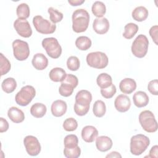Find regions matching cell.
I'll return each instance as SVG.
<instances>
[{"label": "cell", "instance_id": "e575fe53", "mask_svg": "<svg viewBox=\"0 0 158 158\" xmlns=\"http://www.w3.org/2000/svg\"><path fill=\"white\" fill-rule=\"evenodd\" d=\"M64 154L67 158H77L81 154V149L78 146L72 148H65Z\"/></svg>", "mask_w": 158, "mask_h": 158}, {"label": "cell", "instance_id": "d4e9b609", "mask_svg": "<svg viewBox=\"0 0 158 158\" xmlns=\"http://www.w3.org/2000/svg\"><path fill=\"white\" fill-rule=\"evenodd\" d=\"M96 82L101 88H106L112 84V79L109 74L106 73H101L98 76Z\"/></svg>", "mask_w": 158, "mask_h": 158}, {"label": "cell", "instance_id": "836d02e7", "mask_svg": "<svg viewBox=\"0 0 158 158\" xmlns=\"http://www.w3.org/2000/svg\"><path fill=\"white\" fill-rule=\"evenodd\" d=\"M0 69L1 75L2 76L9 72L11 68V65L9 60L2 54H0Z\"/></svg>", "mask_w": 158, "mask_h": 158}, {"label": "cell", "instance_id": "60d3db41", "mask_svg": "<svg viewBox=\"0 0 158 158\" xmlns=\"http://www.w3.org/2000/svg\"><path fill=\"white\" fill-rule=\"evenodd\" d=\"M62 82L69 84L75 88L77 86L78 84V80L75 75L69 73V74H67L65 78Z\"/></svg>", "mask_w": 158, "mask_h": 158}, {"label": "cell", "instance_id": "f546056e", "mask_svg": "<svg viewBox=\"0 0 158 158\" xmlns=\"http://www.w3.org/2000/svg\"><path fill=\"white\" fill-rule=\"evenodd\" d=\"M93 112L97 117H103L106 112V106L105 103L101 100H97L93 104Z\"/></svg>", "mask_w": 158, "mask_h": 158}, {"label": "cell", "instance_id": "d590c367", "mask_svg": "<svg viewBox=\"0 0 158 158\" xmlns=\"http://www.w3.org/2000/svg\"><path fill=\"white\" fill-rule=\"evenodd\" d=\"M74 88L67 83L61 82V85L59 88V94L64 97H69L71 96L73 92Z\"/></svg>", "mask_w": 158, "mask_h": 158}, {"label": "cell", "instance_id": "7402d4cb", "mask_svg": "<svg viewBox=\"0 0 158 158\" xmlns=\"http://www.w3.org/2000/svg\"><path fill=\"white\" fill-rule=\"evenodd\" d=\"M148 10L144 6L136 7L131 13L133 19L138 22H143L148 17Z\"/></svg>", "mask_w": 158, "mask_h": 158}, {"label": "cell", "instance_id": "7bdbcfd3", "mask_svg": "<svg viewBox=\"0 0 158 158\" xmlns=\"http://www.w3.org/2000/svg\"><path fill=\"white\" fill-rule=\"evenodd\" d=\"M157 25L152 26L149 30V35L156 45H157Z\"/></svg>", "mask_w": 158, "mask_h": 158}, {"label": "cell", "instance_id": "bcb514c9", "mask_svg": "<svg viewBox=\"0 0 158 158\" xmlns=\"http://www.w3.org/2000/svg\"><path fill=\"white\" fill-rule=\"evenodd\" d=\"M68 2L72 6H77L84 3L85 0H69Z\"/></svg>", "mask_w": 158, "mask_h": 158}, {"label": "cell", "instance_id": "4fadbf2b", "mask_svg": "<svg viewBox=\"0 0 158 158\" xmlns=\"http://www.w3.org/2000/svg\"><path fill=\"white\" fill-rule=\"evenodd\" d=\"M93 28L96 33L104 35L106 33L109 29V20L105 17L96 18L94 20Z\"/></svg>", "mask_w": 158, "mask_h": 158}, {"label": "cell", "instance_id": "2e32d148", "mask_svg": "<svg viewBox=\"0 0 158 158\" xmlns=\"http://www.w3.org/2000/svg\"><path fill=\"white\" fill-rule=\"evenodd\" d=\"M113 143L107 136H100L96 138V148L101 152H106L111 149Z\"/></svg>", "mask_w": 158, "mask_h": 158}, {"label": "cell", "instance_id": "ba28073f", "mask_svg": "<svg viewBox=\"0 0 158 158\" xmlns=\"http://www.w3.org/2000/svg\"><path fill=\"white\" fill-rule=\"evenodd\" d=\"M33 24L35 30L44 35L52 34L56 29V25L44 19L41 15H36L33 19Z\"/></svg>", "mask_w": 158, "mask_h": 158}, {"label": "cell", "instance_id": "4316f807", "mask_svg": "<svg viewBox=\"0 0 158 158\" xmlns=\"http://www.w3.org/2000/svg\"><path fill=\"white\" fill-rule=\"evenodd\" d=\"M17 87V82L14 78L9 77L3 80L1 84L2 90L6 93H12Z\"/></svg>", "mask_w": 158, "mask_h": 158}, {"label": "cell", "instance_id": "7c38bea8", "mask_svg": "<svg viewBox=\"0 0 158 158\" xmlns=\"http://www.w3.org/2000/svg\"><path fill=\"white\" fill-rule=\"evenodd\" d=\"M114 106L117 111L125 112L130 108L131 101L127 95L120 94L115 99Z\"/></svg>", "mask_w": 158, "mask_h": 158}, {"label": "cell", "instance_id": "6da1fadb", "mask_svg": "<svg viewBox=\"0 0 158 158\" xmlns=\"http://www.w3.org/2000/svg\"><path fill=\"white\" fill-rule=\"evenodd\" d=\"M72 29L76 33H82L86 30L89 22V14L84 9L75 10L72 14Z\"/></svg>", "mask_w": 158, "mask_h": 158}, {"label": "cell", "instance_id": "b9f144b4", "mask_svg": "<svg viewBox=\"0 0 158 158\" xmlns=\"http://www.w3.org/2000/svg\"><path fill=\"white\" fill-rule=\"evenodd\" d=\"M148 89L153 95L158 94V81L157 79L151 80L148 85Z\"/></svg>", "mask_w": 158, "mask_h": 158}, {"label": "cell", "instance_id": "ac0fdd59", "mask_svg": "<svg viewBox=\"0 0 158 158\" xmlns=\"http://www.w3.org/2000/svg\"><path fill=\"white\" fill-rule=\"evenodd\" d=\"M119 88L123 94H131L136 88V81L130 78H125L121 80Z\"/></svg>", "mask_w": 158, "mask_h": 158}, {"label": "cell", "instance_id": "7a4b0ae2", "mask_svg": "<svg viewBox=\"0 0 158 158\" xmlns=\"http://www.w3.org/2000/svg\"><path fill=\"white\" fill-rule=\"evenodd\" d=\"M150 144L149 138L142 134L133 136L130 139V152L135 156L142 154Z\"/></svg>", "mask_w": 158, "mask_h": 158}, {"label": "cell", "instance_id": "4dcf8cb0", "mask_svg": "<svg viewBox=\"0 0 158 158\" xmlns=\"http://www.w3.org/2000/svg\"><path fill=\"white\" fill-rule=\"evenodd\" d=\"M16 13L19 19H27L29 17L30 14L28 5L26 3H22L19 4L17 7Z\"/></svg>", "mask_w": 158, "mask_h": 158}, {"label": "cell", "instance_id": "74e56055", "mask_svg": "<svg viewBox=\"0 0 158 158\" xmlns=\"http://www.w3.org/2000/svg\"><path fill=\"white\" fill-rule=\"evenodd\" d=\"M80 65L79 59L76 56H70L67 60V68L71 71H77Z\"/></svg>", "mask_w": 158, "mask_h": 158}, {"label": "cell", "instance_id": "30bf717a", "mask_svg": "<svg viewBox=\"0 0 158 158\" xmlns=\"http://www.w3.org/2000/svg\"><path fill=\"white\" fill-rule=\"evenodd\" d=\"M23 144L27 152L31 156L38 155L41 151V145L36 137L28 135L23 139Z\"/></svg>", "mask_w": 158, "mask_h": 158}, {"label": "cell", "instance_id": "7dc6e473", "mask_svg": "<svg viewBox=\"0 0 158 158\" xmlns=\"http://www.w3.org/2000/svg\"><path fill=\"white\" fill-rule=\"evenodd\" d=\"M106 157H122V156L118 152L112 151L109 154H107Z\"/></svg>", "mask_w": 158, "mask_h": 158}, {"label": "cell", "instance_id": "52a82bcc", "mask_svg": "<svg viewBox=\"0 0 158 158\" xmlns=\"http://www.w3.org/2000/svg\"><path fill=\"white\" fill-rule=\"evenodd\" d=\"M35 95V88L31 85H26L23 86L16 94L15 100L17 104L21 106H26L31 102Z\"/></svg>", "mask_w": 158, "mask_h": 158}, {"label": "cell", "instance_id": "5b68a950", "mask_svg": "<svg viewBox=\"0 0 158 158\" xmlns=\"http://www.w3.org/2000/svg\"><path fill=\"white\" fill-rule=\"evenodd\" d=\"M86 60L89 66L98 69H102L106 67L109 62L107 55L101 51L89 53L86 56Z\"/></svg>", "mask_w": 158, "mask_h": 158}, {"label": "cell", "instance_id": "cb8c5ba5", "mask_svg": "<svg viewBox=\"0 0 158 158\" xmlns=\"http://www.w3.org/2000/svg\"><path fill=\"white\" fill-rule=\"evenodd\" d=\"M46 106L42 103L36 102L33 104L30 108L31 114L36 118H41L46 113Z\"/></svg>", "mask_w": 158, "mask_h": 158}, {"label": "cell", "instance_id": "3957f363", "mask_svg": "<svg viewBox=\"0 0 158 158\" xmlns=\"http://www.w3.org/2000/svg\"><path fill=\"white\" fill-rule=\"evenodd\" d=\"M139 122L143 129L148 133H154L157 130V123L153 113L148 110L142 111L139 115Z\"/></svg>", "mask_w": 158, "mask_h": 158}, {"label": "cell", "instance_id": "ab89813d", "mask_svg": "<svg viewBox=\"0 0 158 158\" xmlns=\"http://www.w3.org/2000/svg\"><path fill=\"white\" fill-rule=\"evenodd\" d=\"M89 110V106H83L75 102L74 112L77 115L83 116L86 115Z\"/></svg>", "mask_w": 158, "mask_h": 158}, {"label": "cell", "instance_id": "e0dca14e", "mask_svg": "<svg viewBox=\"0 0 158 158\" xmlns=\"http://www.w3.org/2000/svg\"><path fill=\"white\" fill-rule=\"evenodd\" d=\"M31 63L35 69L43 70L45 69L48 65V59L42 53H37L34 55Z\"/></svg>", "mask_w": 158, "mask_h": 158}, {"label": "cell", "instance_id": "d6986e66", "mask_svg": "<svg viewBox=\"0 0 158 158\" xmlns=\"http://www.w3.org/2000/svg\"><path fill=\"white\" fill-rule=\"evenodd\" d=\"M92 101L91 93L86 89L79 91L75 96V102L83 106H90Z\"/></svg>", "mask_w": 158, "mask_h": 158}, {"label": "cell", "instance_id": "484cf974", "mask_svg": "<svg viewBox=\"0 0 158 158\" xmlns=\"http://www.w3.org/2000/svg\"><path fill=\"white\" fill-rule=\"evenodd\" d=\"M92 42L90 38L85 36L78 37L75 41L77 48L81 51H86L91 46Z\"/></svg>", "mask_w": 158, "mask_h": 158}, {"label": "cell", "instance_id": "277c9868", "mask_svg": "<svg viewBox=\"0 0 158 158\" xmlns=\"http://www.w3.org/2000/svg\"><path fill=\"white\" fill-rule=\"evenodd\" d=\"M149 46V41L146 36L144 35H139L133 41L131 50L132 54L136 57L143 58L147 52Z\"/></svg>", "mask_w": 158, "mask_h": 158}, {"label": "cell", "instance_id": "1f68e13d", "mask_svg": "<svg viewBox=\"0 0 158 158\" xmlns=\"http://www.w3.org/2000/svg\"><path fill=\"white\" fill-rule=\"evenodd\" d=\"M48 12L49 14V18L52 23L55 24L60 22L63 19V14L52 7L48 8Z\"/></svg>", "mask_w": 158, "mask_h": 158}, {"label": "cell", "instance_id": "5bb4252c", "mask_svg": "<svg viewBox=\"0 0 158 158\" xmlns=\"http://www.w3.org/2000/svg\"><path fill=\"white\" fill-rule=\"evenodd\" d=\"M81 138L86 143L93 142L98 135V130L91 125H87L83 128L81 130Z\"/></svg>", "mask_w": 158, "mask_h": 158}, {"label": "cell", "instance_id": "8fae6325", "mask_svg": "<svg viewBox=\"0 0 158 158\" xmlns=\"http://www.w3.org/2000/svg\"><path fill=\"white\" fill-rule=\"evenodd\" d=\"M14 27L17 33L22 37L29 38L32 35L31 26L26 19H17L14 22Z\"/></svg>", "mask_w": 158, "mask_h": 158}, {"label": "cell", "instance_id": "44dd1931", "mask_svg": "<svg viewBox=\"0 0 158 158\" xmlns=\"http://www.w3.org/2000/svg\"><path fill=\"white\" fill-rule=\"evenodd\" d=\"M134 104L139 108L145 107L149 102V97L148 94L142 91L136 92L133 96Z\"/></svg>", "mask_w": 158, "mask_h": 158}, {"label": "cell", "instance_id": "9a60e30c", "mask_svg": "<svg viewBox=\"0 0 158 158\" xmlns=\"http://www.w3.org/2000/svg\"><path fill=\"white\" fill-rule=\"evenodd\" d=\"M67 109V105L66 102L60 99L54 101L51 107V110L52 115L56 117L64 115Z\"/></svg>", "mask_w": 158, "mask_h": 158}, {"label": "cell", "instance_id": "9c48e42d", "mask_svg": "<svg viewBox=\"0 0 158 158\" xmlns=\"http://www.w3.org/2000/svg\"><path fill=\"white\" fill-rule=\"evenodd\" d=\"M13 53L15 58L20 61L26 60L30 55L28 44L19 39L15 40L12 43Z\"/></svg>", "mask_w": 158, "mask_h": 158}, {"label": "cell", "instance_id": "f1b7e54d", "mask_svg": "<svg viewBox=\"0 0 158 158\" xmlns=\"http://www.w3.org/2000/svg\"><path fill=\"white\" fill-rule=\"evenodd\" d=\"M138 26L134 23H128L124 27L123 36L126 39H131L138 31Z\"/></svg>", "mask_w": 158, "mask_h": 158}, {"label": "cell", "instance_id": "8d00e7d4", "mask_svg": "<svg viewBox=\"0 0 158 158\" xmlns=\"http://www.w3.org/2000/svg\"><path fill=\"white\" fill-rule=\"evenodd\" d=\"M77 127V121L72 117L65 119L63 123V128L67 131H73L75 130Z\"/></svg>", "mask_w": 158, "mask_h": 158}, {"label": "cell", "instance_id": "83f0119b", "mask_svg": "<svg viewBox=\"0 0 158 158\" xmlns=\"http://www.w3.org/2000/svg\"><path fill=\"white\" fill-rule=\"evenodd\" d=\"M91 10L94 16L98 18H101L106 12V7L104 2L101 1H96L93 3Z\"/></svg>", "mask_w": 158, "mask_h": 158}, {"label": "cell", "instance_id": "ffe728a7", "mask_svg": "<svg viewBox=\"0 0 158 158\" xmlns=\"http://www.w3.org/2000/svg\"><path fill=\"white\" fill-rule=\"evenodd\" d=\"M8 117L14 123H19L22 122L25 119L23 112L16 107H11L7 111Z\"/></svg>", "mask_w": 158, "mask_h": 158}, {"label": "cell", "instance_id": "f6af8a7d", "mask_svg": "<svg viewBox=\"0 0 158 158\" xmlns=\"http://www.w3.org/2000/svg\"><path fill=\"white\" fill-rule=\"evenodd\" d=\"M158 146L157 145H155L152 146L149 151V154L148 156V157H152V158H157L158 155Z\"/></svg>", "mask_w": 158, "mask_h": 158}, {"label": "cell", "instance_id": "f35d334b", "mask_svg": "<svg viewBox=\"0 0 158 158\" xmlns=\"http://www.w3.org/2000/svg\"><path fill=\"white\" fill-rule=\"evenodd\" d=\"M116 87L114 84H112L110 86L106 88L101 89V94L106 99L112 98L116 93Z\"/></svg>", "mask_w": 158, "mask_h": 158}, {"label": "cell", "instance_id": "d6a6232c", "mask_svg": "<svg viewBox=\"0 0 158 158\" xmlns=\"http://www.w3.org/2000/svg\"><path fill=\"white\" fill-rule=\"evenodd\" d=\"M78 139L75 135L70 134L67 135L64 139V144L65 148H72L78 146Z\"/></svg>", "mask_w": 158, "mask_h": 158}, {"label": "cell", "instance_id": "603a6c76", "mask_svg": "<svg viewBox=\"0 0 158 158\" xmlns=\"http://www.w3.org/2000/svg\"><path fill=\"white\" fill-rule=\"evenodd\" d=\"M67 73L65 71L60 67H55L51 70L49 73V78L54 82L62 81L65 78Z\"/></svg>", "mask_w": 158, "mask_h": 158}, {"label": "cell", "instance_id": "8992f818", "mask_svg": "<svg viewBox=\"0 0 158 158\" xmlns=\"http://www.w3.org/2000/svg\"><path fill=\"white\" fill-rule=\"evenodd\" d=\"M42 46L47 54L52 59L59 58L62 54V48L57 40L54 37L46 38L42 41Z\"/></svg>", "mask_w": 158, "mask_h": 158}, {"label": "cell", "instance_id": "ee69618b", "mask_svg": "<svg viewBox=\"0 0 158 158\" xmlns=\"http://www.w3.org/2000/svg\"><path fill=\"white\" fill-rule=\"evenodd\" d=\"M9 128V123L7 121L2 118H0V132L3 133L6 131Z\"/></svg>", "mask_w": 158, "mask_h": 158}]
</instances>
